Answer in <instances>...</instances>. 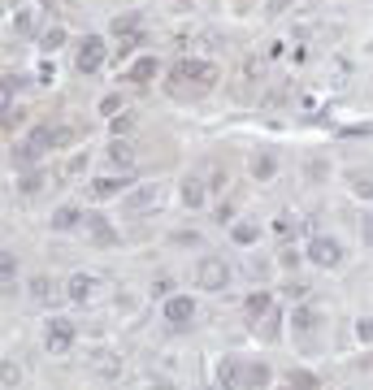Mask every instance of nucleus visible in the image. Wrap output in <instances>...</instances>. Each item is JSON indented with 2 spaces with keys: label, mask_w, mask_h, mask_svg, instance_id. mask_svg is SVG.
Here are the masks:
<instances>
[{
  "label": "nucleus",
  "mask_w": 373,
  "mask_h": 390,
  "mask_svg": "<svg viewBox=\"0 0 373 390\" xmlns=\"http://www.w3.org/2000/svg\"><path fill=\"white\" fill-rule=\"evenodd\" d=\"M178 200H183L187 208H204V200H209V182L195 178V174H187V178L178 182Z\"/></svg>",
  "instance_id": "obj_11"
},
{
  "label": "nucleus",
  "mask_w": 373,
  "mask_h": 390,
  "mask_svg": "<svg viewBox=\"0 0 373 390\" xmlns=\"http://www.w3.org/2000/svg\"><path fill=\"white\" fill-rule=\"evenodd\" d=\"M243 312H247V321L269 317V312H273V295H269V291H252V295L243 299Z\"/></svg>",
  "instance_id": "obj_18"
},
{
  "label": "nucleus",
  "mask_w": 373,
  "mask_h": 390,
  "mask_svg": "<svg viewBox=\"0 0 373 390\" xmlns=\"http://www.w3.org/2000/svg\"><path fill=\"white\" fill-rule=\"evenodd\" d=\"M0 278H5V295H13V291H18V260H13L9 247L0 252Z\"/></svg>",
  "instance_id": "obj_24"
},
{
  "label": "nucleus",
  "mask_w": 373,
  "mask_h": 390,
  "mask_svg": "<svg viewBox=\"0 0 373 390\" xmlns=\"http://www.w3.org/2000/svg\"><path fill=\"white\" fill-rule=\"evenodd\" d=\"M39 5H53V0H39Z\"/></svg>",
  "instance_id": "obj_49"
},
{
  "label": "nucleus",
  "mask_w": 373,
  "mask_h": 390,
  "mask_svg": "<svg viewBox=\"0 0 373 390\" xmlns=\"http://www.w3.org/2000/svg\"><path fill=\"white\" fill-rule=\"evenodd\" d=\"M300 260H304V252H295V247H282V252H278V265H282V269H295Z\"/></svg>",
  "instance_id": "obj_40"
},
{
  "label": "nucleus",
  "mask_w": 373,
  "mask_h": 390,
  "mask_svg": "<svg viewBox=\"0 0 373 390\" xmlns=\"http://www.w3.org/2000/svg\"><path fill=\"white\" fill-rule=\"evenodd\" d=\"M295 226H300V221H295V213H278V217H273V230H278L282 239H287V234H295Z\"/></svg>",
  "instance_id": "obj_37"
},
{
  "label": "nucleus",
  "mask_w": 373,
  "mask_h": 390,
  "mask_svg": "<svg viewBox=\"0 0 373 390\" xmlns=\"http://www.w3.org/2000/svg\"><path fill=\"white\" fill-rule=\"evenodd\" d=\"M109 165H113V169H131V165H135V152H131L126 139H113V143H109Z\"/></svg>",
  "instance_id": "obj_20"
},
{
  "label": "nucleus",
  "mask_w": 373,
  "mask_h": 390,
  "mask_svg": "<svg viewBox=\"0 0 373 390\" xmlns=\"http://www.w3.org/2000/svg\"><path fill=\"white\" fill-rule=\"evenodd\" d=\"M287 386H291V390H317L321 377H317L313 369H291V373H287Z\"/></svg>",
  "instance_id": "obj_28"
},
{
  "label": "nucleus",
  "mask_w": 373,
  "mask_h": 390,
  "mask_svg": "<svg viewBox=\"0 0 373 390\" xmlns=\"http://www.w3.org/2000/svg\"><path fill=\"white\" fill-rule=\"evenodd\" d=\"M9 161L18 165V174H27V169H31V165L39 161V152H35L31 143H18V148H9Z\"/></svg>",
  "instance_id": "obj_25"
},
{
  "label": "nucleus",
  "mask_w": 373,
  "mask_h": 390,
  "mask_svg": "<svg viewBox=\"0 0 373 390\" xmlns=\"http://www.w3.org/2000/svg\"><path fill=\"white\" fill-rule=\"evenodd\" d=\"M143 39H148L143 31H139V35H122V39H117V48H113V57H117V65L126 61V57H135V48H143Z\"/></svg>",
  "instance_id": "obj_29"
},
{
  "label": "nucleus",
  "mask_w": 373,
  "mask_h": 390,
  "mask_svg": "<svg viewBox=\"0 0 373 390\" xmlns=\"http://www.w3.org/2000/svg\"><path fill=\"white\" fill-rule=\"evenodd\" d=\"M18 83H22L18 74H5V78H0V100H5V109H13V91H18Z\"/></svg>",
  "instance_id": "obj_35"
},
{
  "label": "nucleus",
  "mask_w": 373,
  "mask_h": 390,
  "mask_svg": "<svg viewBox=\"0 0 373 390\" xmlns=\"http://www.w3.org/2000/svg\"><path fill=\"white\" fill-rule=\"evenodd\" d=\"M74 347V321L70 317H48L44 325V351L48 356H65Z\"/></svg>",
  "instance_id": "obj_6"
},
{
  "label": "nucleus",
  "mask_w": 373,
  "mask_h": 390,
  "mask_svg": "<svg viewBox=\"0 0 373 390\" xmlns=\"http://www.w3.org/2000/svg\"><path fill=\"white\" fill-rule=\"evenodd\" d=\"M13 386H18V364L5 360V390H13Z\"/></svg>",
  "instance_id": "obj_44"
},
{
  "label": "nucleus",
  "mask_w": 373,
  "mask_h": 390,
  "mask_svg": "<svg viewBox=\"0 0 373 390\" xmlns=\"http://www.w3.org/2000/svg\"><path fill=\"white\" fill-rule=\"evenodd\" d=\"M157 57H139V61H131V70L126 74H122V83H135V87H148V83H152V78H157Z\"/></svg>",
  "instance_id": "obj_13"
},
{
  "label": "nucleus",
  "mask_w": 373,
  "mask_h": 390,
  "mask_svg": "<svg viewBox=\"0 0 373 390\" xmlns=\"http://www.w3.org/2000/svg\"><path fill=\"white\" fill-rule=\"evenodd\" d=\"M174 5H191V0H174Z\"/></svg>",
  "instance_id": "obj_48"
},
{
  "label": "nucleus",
  "mask_w": 373,
  "mask_h": 390,
  "mask_svg": "<svg viewBox=\"0 0 373 390\" xmlns=\"http://www.w3.org/2000/svg\"><path fill=\"white\" fill-rule=\"evenodd\" d=\"M243 364H247V360L226 356V360L217 364V386H221V390H243Z\"/></svg>",
  "instance_id": "obj_12"
},
{
  "label": "nucleus",
  "mask_w": 373,
  "mask_h": 390,
  "mask_svg": "<svg viewBox=\"0 0 373 390\" xmlns=\"http://www.w3.org/2000/svg\"><path fill=\"white\" fill-rule=\"evenodd\" d=\"M131 126H135V113H126V109H122L117 117H109V130H113V139H126V135H131Z\"/></svg>",
  "instance_id": "obj_33"
},
{
  "label": "nucleus",
  "mask_w": 373,
  "mask_h": 390,
  "mask_svg": "<svg viewBox=\"0 0 373 390\" xmlns=\"http://www.w3.org/2000/svg\"><path fill=\"white\" fill-rule=\"evenodd\" d=\"M169 78H174V83H195V87H213L217 78H221V70H217V61H200V57H183V61H174Z\"/></svg>",
  "instance_id": "obj_1"
},
{
  "label": "nucleus",
  "mask_w": 373,
  "mask_h": 390,
  "mask_svg": "<svg viewBox=\"0 0 373 390\" xmlns=\"http://www.w3.org/2000/svg\"><path fill=\"white\" fill-rule=\"evenodd\" d=\"M291 325L300 330V334H313V330L321 325V308H317V304H308V299H304V304H295V312H291Z\"/></svg>",
  "instance_id": "obj_16"
},
{
  "label": "nucleus",
  "mask_w": 373,
  "mask_h": 390,
  "mask_svg": "<svg viewBox=\"0 0 373 390\" xmlns=\"http://www.w3.org/2000/svg\"><path fill=\"white\" fill-rule=\"evenodd\" d=\"M105 57H109L105 35H87V39L79 44V52H74V70H79V74H96V70L105 65Z\"/></svg>",
  "instance_id": "obj_7"
},
{
  "label": "nucleus",
  "mask_w": 373,
  "mask_h": 390,
  "mask_svg": "<svg viewBox=\"0 0 373 390\" xmlns=\"http://www.w3.org/2000/svg\"><path fill=\"white\" fill-rule=\"evenodd\" d=\"M31 299H35V304H53V299H57L53 278H44V273H39V278H31Z\"/></svg>",
  "instance_id": "obj_26"
},
{
  "label": "nucleus",
  "mask_w": 373,
  "mask_h": 390,
  "mask_svg": "<svg viewBox=\"0 0 373 390\" xmlns=\"http://www.w3.org/2000/svg\"><path fill=\"white\" fill-rule=\"evenodd\" d=\"M44 182H48V178H44V169H27V174L18 178V191H22V195H39V191H44Z\"/></svg>",
  "instance_id": "obj_30"
},
{
  "label": "nucleus",
  "mask_w": 373,
  "mask_h": 390,
  "mask_svg": "<svg viewBox=\"0 0 373 390\" xmlns=\"http://www.w3.org/2000/svg\"><path fill=\"white\" fill-rule=\"evenodd\" d=\"M243 390H269V364H243Z\"/></svg>",
  "instance_id": "obj_19"
},
{
  "label": "nucleus",
  "mask_w": 373,
  "mask_h": 390,
  "mask_svg": "<svg viewBox=\"0 0 373 390\" xmlns=\"http://www.w3.org/2000/svg\"><path fill=\"white\" fill-rule=\"evenodd\" d=\"M287 299H291V304H304V299H308V286H304V282H291V286H287Z\"/></svg>",
  "instance_id": "obj_42"
},
{
  "label": "nucleus",
  "mask_w": 373,
  "mask_h": 390,
  "mask_svg": "<svg viewBox=\"0 0 373 390\" xmlns=\"http://www.w3.org/2000/svg\"><path fill=\"white\" fill-rule=\"evenodd\" d=\"M83 230H87V239H91L96 247H117V243H122V234L113 230V221H109L105 213H87Z\"/></svg>",
  "instance_id": "obj_10"
},
{
  "label": "nucleus",
  "mask_w": 373,
  "mask_h": 390,
  "mask_svg": "<svg viewBox=\"0 0 373 390\" xmlns=\"http://www.w3.org/2000/svg\"><path fill=\"white\" fill-rule=\"evenodd\" d=\"M304 256L313 260L317 269H339V265H343V243L330 239V234H313L308 247H304Z\"/></svg>",
  "instance_id": "obj_4"
},
{
  "label": "nucleus",
  "mask_w": 373,
  "mask_h": 390,
  "mask_svg": "<svg viewBox=\"0 0 373 390\" xmlns=\"http://www.w3.org/2000/svg\"><path fill=\"white\" fill-rule=\"evenodd\" d=\"M91 369L100 373V377H117V373H122V360H117L113 351H96V360H91Z\"/></svg>",
  "instance_id": "obj_27"
},
{
  "label": "nucleus",
  "mask_w": 373,
  "mask_h": 390,
  "mask_svg": "<svg viewBox=\"0 0 373 390\" xmlns=\"http://www.w3.org/2000/svg\"><path fill=\"white\" fill-rule=\"evenodd\" d=\"M9 26H13V35H35V9H18Z\"/></svg>",
  "instance_id": "obj_32"
},
{
  "label": "nucleus",
  "mask_w": 373,
  "mask_h": 390,
  "mask_svg": "<svg viewBox=\"0 0 373 390\" xmlns=\"http://www.w3.org/2000/svg\"><path fill=\"white\" fill-rule=\"evenodd\" d=\"M96 295V278L91 273H70V282H65V299L70 304H87Z\"/></svg>",
  "instance_id": "obj_14"
},
{
  "label": "nucleus",
  "mask_w": 373,
  "mask_h": 390,
  "mask_svg": "<svg viewBox=\"0 0 373 390\" xmlns=\"http://www.w3.org/2000/svg\"><path fill=\"white\" fill-rule=\"evenodd\" d=\"M83 169H87V152H74V156H70V165H65V178H79Z\"/></svg>",
  "instance_id": "obj_38"
},
{
  "label": "nucleus",
  "mask_w": 373,
  "mask_h": 390,
  "mask_svg": "<svg viewBox=\"0 0 373 390\" xmlns=\"http://www.w3.org/2000/svg\"><path fill=\"white\" fill-rule=\"evenodd\" d=\"M131 187H135V174L122 169V174H100V178H91V182H87V195L105 204V200H122Z\"/></svg>",
  "instance_id": "obj_2"
},
{
  "label": "nucleus",
  "mask_w": 373,
  "mask_h": 390,
  "mask_svg": "<svg viewBox=\"0 0 373 390\" xmlns=\"http://www.w3.org/2000/svg\"><path fill=\"white\" fill-rule=\"evenodd\" d=\"M195 286H200V291H226L230 286V265L221 256H200V265H195Z\"/></svg>",
  "instance_id": "obj_3"
},
{
  "label": "nucleus",
  "mask_w": 373,
  "mask_h": 390,
  "mask_svg": "<svg viewBox=\"0 0 373 390\" xmlns=\"http://www.w3.org/2000/svg\"><path fill=\"white\" fill-rule=\"evenodd\" d=\"M356 338H360L365 347H373V317H360L356 321Z\"/></svg>",
  "instance_id": "obj_39"
},
{
  "label": "nucleus",
  "mask_w": 373,
  "mask_h": 390,
  "mask_svg": "<svg viewBox=\"0 0 373 390\" xmlns=\"http://www.w3.org/2000/svg\"><path fill=\"white\" fill-rule=\"evenodd\" d=\"M35 78H39V87H53V83H57V65H53V57H44V61H39Z\"/></svg>",
  "instance_id": "obj_36"
},
{
  "label": "nucleus",
  "mask_w": 373,
  "mask_h": 390,
  "mask_svg": "<svg viewBox=\"0 0 373 390\" xmlns=\"http://www.w3.org/2000/svg\"><path fill=\"white\" fill-rule=\"evenodd\" d=\"M360 234H365V243H373V213H365V221H360Z\"/></svg>",
  "instance_id": "obj_46"
},
{
  "label": "nucleus",
  "mask_w": 373,
  "mask_h": 390,
  "mask_svg": "<svg viewBox=\"0 0 373 390\" xmlns=\"http://www.w3.org/2000/svg\"><path fill=\"white\" fill-rule=\"evenodd\" d=\"M243 74H247V78H256V74H261V61H256V57H247V61H243Z\"/></svg>",
  "instance_id": "obj_47"
},
{
  "label": "nucleus",
  "mask_w": 373,
  "mask_h": 390,
  "mask_svg": "<svg viewBox=\"0 0 373 390\" xmlns=\"http://www.w3.org/2000/svg\"><path fill=\"white\" fill-rule=\"evenodd\" d=\"M109 31H113L117 39H122V35H139V31H143V18H139V13H117Z\"/></svg>",
  "instance_id": "obj_22"
},
{
  "label": "nucleus",
  "mask_w": 373,
  "mask_h": 390,
  "mask_svg": "<svg viewBox=\"0 0 373 390\" xmlns=\"http://www.w3.org/2000/svg\"><path fill=\"white\" fill-rule=\"evenodd\" d=\"M169 291H174V282H169V278H161V282L152 286V295H157V299H169Z\"/></svg>",
  "instance_id": "obj_45"
},
{
  "label": "nucleus",
  "mask_w": 373,
  "mask_h": 390,
  "mask_svg": "<svg viewBox=\"0 0 373 390\" xmlns=\"http://www.w3.org/2000/svg\"><path fill=\"white\" fill-rule=\"evenodd\" d=\"M27 143H31L39 156H44V152H65V148L74 143V130H70V126H48V122H44V126L31 130Z\"/></svg>",
  "instance_id": "obj_5"
},
{
  "label": "nucleus",
  "mask_w": 373,
  "mask_h": 390,
  "mask_svg": "<svg viewBox=\"0 0 373 390\" xmlns=\"http://www.w3.org/2000/svg\"><path fill=\"white\" fill-rule=\"evenodd\" d=\"M230 239H235L239 247H252V243L261 239V226H256V221H235V226H230Z\"/></svg>",
  "instance_id": "obj_23"
},
{
  "label": "nucleus",
  "mask_w": 373,
  "mask_h": 390,
  "mask_svg": "<svg viewBox=\"0 0 373 390\" xmlns=\"http://www.w3.org/2000/svg\"><path fill=\"white\" fill-rule=\"evenodd\" d=\"M100 113H105V117H117V113H122V96H105V100H100Z\"/></svg>",
  "instance_id": "obj_41"
},
{
  "label": "nucleus",
  "mask_w": 373,
  "mask_h": 390,
  "mask_svg": "<svg viewBox=\"0 0 373 390\" xmlns=\"http://www.w3.org/2000/svg\"><path fill=\"white\" fill-rule=\"evenodd\" d=\"M287 390H291V386H287Z\"/></svg>",
  "instance_id": "obj_50"
},
{
  "label": "nucleus",
  "mask_w": 373,
  "mask_h": 390,
  "mask_svg": "<svg viewBox=\"0 0 373 390\" xmlns=\"http://www.w3.org/2000/svg\"><path fill=\"white\" fill-rule=\"evenodd\" d=\"M247 174H252L256 182H269L273 174H278V156H273V152H256L252 161H247Z\"/></svg>",
  "instance_id": "obj_17"
},
{
  "label": "nucleus",
  "mask_w": 373,
  "mask_h": 390,
  "mask_svg": "<svg viewBox=\"0 0 373 390\" xmlns=\"http://www.w3.org/2000/svg\"><path fill=\"white\" fill-rule=\"evenodd\" d=\"M282 317H278V312H269V317H265V330H256L261 338H265V343H278V338H282Z\"/></svg>",
  "instance_id": "obj_34"
},
{
  "label": "nucleus",
  "mask_w": 373,
  "mask_h": 390,
  "mask_svg": "<svg viewBox=\"0 0 373 390\" xmlns=\"http://www.w3.org/2000/svg\"><path fill=\"white\" fill-rule=\"evenodd\" d=\"M83 221H87V213H83V208H74V204H61L57 213H53V221H48V226H53L57 234H70V230H79Z\"/></svg>",
  "instance_id": "obj_15"
},
{
  "label": "nucleus",
  "mask_w": 373,
  "mask_h": 390,
  "mask_svg": "<svg viewBox=\"0 0 373 390\" xmlns=\"http://www.w3.org/2000/svg\"><path fill=\"white\" fill-rule=\"evenodd\" d=\"M161 317H165L169 330H187V325L195 321V299H191V295H169L165 308H161Z\"/></svg>",
  "instance_id": "obj_9"
},
{
  "label": "nucleus",
  "mask_w": 373,
  "mask_h": 390,
  "mask_svg": "<svg viewBox=\"0 0 373 390\" xmlns=\"http://www.w3.org/2000/svg\"><path fill=\"white\" fill-rule=\"evenodd\" d=\"M347 182H352V191H356L360 200H369V204H373V174H360V169H352V174H347Z\"/></svg>",
  "instance_id": "obj_31"
},
{
  "label": "nucleus",
  "mask_w": 373,
  "mask_h": 390,
  "mask_svg": "<svg viewBox=\"0 0 373 390\" xmlns=\"http://www.w3.org/2000/svg\"><path fill=\"white\" fill-rule=\"evenodd\" d=\"M217 221H221V226H235V204H221V208H217Z\"/></svg>",
  "instance_id": "obj_43"
},
{
  "label": "nucleus",
  "mask_w": 373,
  "mask_h": 390,
  "mask_svg": "<svg viewBox=\"0 0 373 390\" xmlns=\"http://www.w3.org/2000/svg\"><path fill=\"white\" fill-rule=\"evenodd\" d=\"M70 39V31H65V26H48V31L39 35V48H44V57H57V48Z\"/></svg>",
  "instance_id": "obj_21"
},
{
  "label": "nucleus",
  "mask_w": 373,
  "mask_h": 390,
  "mask_svg": "<svg viewBox=\"0 0 373 390\" xmlns=\"http://www.w3.org/2000/svg\"><path fill=\"white\" fill-rule=\"evenodd\" d=\"M152 208H161V187H131L126 195H122V213L126 217H143V213H152Z\"/></svg>",
  "instance_id": "obj_8"
}]
</instances>
